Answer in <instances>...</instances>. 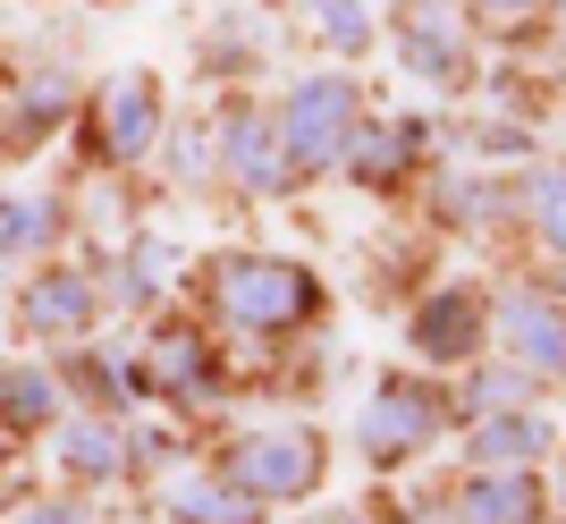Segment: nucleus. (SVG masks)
<instances>
[{"label": "nucleus", "mask_w": 566, "mask_h": 524, "mask_svg": "<svg viewBox=\"0 0 566 524\" xmlns=\"http://www.w3.org/2000/svg\"><path fill=\"white\" fill-rule=\"evenodd\" d=\"M322 305V287L296 271V262H229L220 271V313L245 322V331H287Z\"/></svg>", "instance_id": "1"}, {"label": "nucleus", "mask_w": 566, "mask_h": 524, "mask_svg": "<svg viewBox=\"0 0 566 524\" xmlns=\"http://www.w3.org/2000/svg\"><path fill=\"white\" fill-rule=\"evenodd\" d=\"M229 482L245 500H296L322 482V449H313V431H254L229 449Z\"/></svg>", "instance_id": "2"}, {"label": "nucleus", "mask_w": 566, "mask_h": 524, "mask_svg": "<svg viewBox=\"0 0 566 524\" xmlns=\"http://www.w3.org/2000/svg\"><path fill=\"white\" fill-rule=\"evenodd\" d=\"M355 136V85H338V76H313V85H296V102H287V161H338V144Z\"/></svg>", "instance_id": "3"}, {"label": "nucleus", "mask_w": 566, "mask_h": 524, "mask_svg": "<svg viewBox=\"0 0 566 524\" xmlns=\"http://www.w3.org/2000/svg\"><path fill=\"white\" fill-rule=\"evenodd\" d=\"M94 136L111 161H144V144L161 136V94H153V76H118L111 94L94 111Z\"/></svg>", "instance_id": "4"}, {"label": "nucleus", "mask_w": 566, "mask_h": 524, "mask_svg": "<svg viewBox=\"0 0 566 524\" xmlns=\"http://www.w3.org/2000/svg\"><path fill=\"white\" fill-rule=\"evenodd\" d=\"M473 338H482V305H473V296H440V305L415 313V347L440 356V364H465Z\"/></svg>", "instance_id": "5"}, {"label": "nucleus", "mask_w": 566, "mask_h": 524, "mask_svg": "<svg viewBox=\"0 0 566 524\" xmlns=\"http://www.w3.org/2000/svg\"><path fill=\"white\" fill-rule=\"evenodd\" d=\"M431 423H440L431 398H415V389H380V406L364 415V449H373V457H398V449H415Z\"/></svg>", "instance_id": "6"}, {"label": "nucleus", "mask_w": 566, "mask_h": 524, "mask_svg": "<svg viewBox=\"0 0 566 524\" xmlns=\"http://www.w3.org/2000/svg\"><path fill=\"white\" fill-rule=\"evenodd\" d=\"M94 322V287L76 280V271H51V280H34L25 287V331H85Z\"/></svg>", "instance_id": "7"}, {"label": "nucleus", "mask_w": 566, "mask_h": 524, "mask_svg": "<svg viewBox=\"0 0 566 524\" xmlns=\"http://www.w3.org/2000/svg\"><path fill=\"white\" fill-rule=\"evenodd\" d=\"M507 338H516V356H524V364L566 373V322L542 305V296H507Z\"/></svg>", "instance_id": "8"}, {"label": "nucleus", "mask_w": 566, "mask_h": 524, "mask_svg": "<svg viewBox=\"0 0 566 524\" xmlns=\"http://www.w3.org/2000/svg\"><path fill=\"white\" fill-rule=\"evenodd\" d=\"M533 516H542V500L524 474H482L465 491V524H533Z\"/></svg>", "instance_id": "9"}, {"label": "nucleus", "mask_w": 566, "mask_h": 524, "mask_svg": "<svg viewBox=\"0 0 566 524\" xmlns=\"http://www.w3.org/2000/svg\"><path fill=\"white\" fill-rule=\"evenodd\" d=\"M169 516H187V524H254V500H245L229 474L220 482H178V491H169Z\"/></svg>", "instance_id": "10"}, {"label": "nucleus", "mask_w": 566, "mask_h": 524, "mask_svg": "<svg viewBox=\"0 0 566 524\" xmlns=\"http://www.w3.org/2000/svg\"><path fill=\"white\" fill-rule=\"evenodd\" d=\"M549 449V431L533 423V415H491V423L473 431V457L482 465H524V457H542Z\"/></svg>", "instance_id": "11"}, {"label": "nucleus", "mask_w": 566, "mask_h": 524, "mask_svg": "<svg viewBox=\"0 0 566 524\" xmlns=\"http://www.w3.org/2000/svg\"><path fill=\"white\" fill-rule=\"evenodd\" d=\"M51 406H60V389H51L43 364H0V415L9 423H51Z\"/></svg>", "instance_id": "12"}, {"label": "nucleus", "mask_w": 566, "mask_h": 524, "mask_svg": "<svg viewBox=\"0 0 566 524\" xmlns=\"http://www.w3.org/2000/svg\"><path fill=\"white\" fill-rule=\"evenodd\" d=\"M51 238H60V212H51V203H25V195L0 203V262L34 254V245H51Z\"/></svg>", "instance_id": "13"}, {"label": "nucleus", "mask_w": 566, "mask_h": 524, "mask_svg": "<svg viewBox=\"0 0 566 524\" xmlns=\"http://www.w3.org/2000/svg\"><path fill=\"white\" fill-rule=\"evenodd\" d=\"M229 161L245 169L254 187H280V178H287V161L271 153V144H262V127H254V119H237V127H229Z\"/></svg>", "instance_id": "14"}, {"label": "nucleus", "mask_w": 566, "mask_h": 524, "mask_svg": "<svg viewBox=\"0 0 566 524\" xmlns=\"http://www.w3.org/2000/svg\"><path fill=\"white\" fill-rule=\"evenodd\" d=\"M153 373H161L169 389H203V381H212V373H203V356H195V338H178V331L153 347Z\"/></svg>", "instance_id": "15"}, {"label": "nucleus", "mask_w": 566, "mask_h": 524, "mask_svg": "<svg viewBox=\"0 0 566 524\" xmlns=\"http://www.w3.org/2000/svg\"><path fill=\"white\" fill-rule=\"evenodd\" d=\"M69 465H76V474H118V440L102 423H76L69 431Z\"/></svg>", "instance_id": "16"}, {"label": "nucleus", "mask_w": 566, "mask_h": 524, "mask_svg": "<svg viewBox=\"0 0 566 524\" xmlns=\"http://www.w3.org/2000/svg\"><path fill=\"white\" fill-rule=\"evenodd\" d=\"M406 153H415V136H406V127H380V144H364V153H355V169H364V178H373V169L389 178Z\"/></svg>", "instance_id": "17"}, {"label": "nucleus", "mask_w": 566, "mask_h": 524, "mask_svg": "<svg viewBox=\"0 0 566 524\" xmlns=\"http://www.w3.org/2000/svg\"><path fill=\"white\" fill-rule=\"evenodd\" d=\"M313 18H322V34L331 43H364L373 25H364V9H347V0H313Z\"/></svg>", "instance_id": "18"}, {"label": "nucleus", "mask_w": 566, "mask_h": 524, "mask_svg": "<svg viewBox=\"0 0 566 524\" xmlns=\"http://www.w3.org/2000/svg\"><path fill=\"white\" fill-rule=\"evenodd\" d=\"M533 195H542V220H549V238L566 245V178H533Z\"/></svg>", "instance_id": "19"}, {"label": "nucleus", "mask_w": 566, "mask_h": 524, "mask_svg": "<svg viewBox=\"0 0 566 524\" xmlns=\"http://www.w3.org/2000/svg\"><path fill=\"white\" fill-rule=\"evenodd\" d=\"M18 524H85L76 507H34V516H18Z\"/></svg>", "instance_id": "20"}, {"label": "nucleus", "mask_w": 566, "mask_h": 524, "mask_svg": "<svg viewBox=\"0 0 566 524\" xmlns=\"http://www.w3.org/2000/svg\"><path fill=\"white\" fill-rule=\"evenodd\" d=\"M533 0H482V18H524Z\"/></svg>", "instance_id": "21"}]
</instances>
